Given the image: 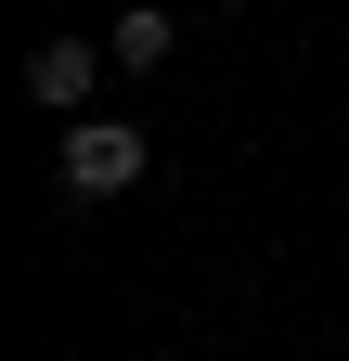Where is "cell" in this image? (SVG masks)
<instances>
[{"label": "cell", "mask_w": 349, "mask_h": 361, "mask_svg": "<svg viewBox=\"0 0 349 361\" xmlns=\"http://www.w3.org/2000/svg\"><path fill=\"white\" fill-rule=\"evenodd\" d=\"M143 168H155V142H143L129 116H78V129H65V155H52L65 207H104V194H129Z\"/></svg>", "instance_id": "1"}, {"label": "cell", "mask_w": 349, "mask_h": 361, "mask_svg": "<svg viewBox=\"0 0 349 361\" xmlns=\"http://www.w3.org/2000/svg\"><path fill=\"white\" fill-rule=\"evenodd\" d=\"M117 52H91V39H39V52H26V90H39V104H52V116H78V104H91V78H104Z\"/></svg>", "instance_id": "2"}, {"label": "cell", "mask_w": 349, "mask_h": 361, "mask_svg": "<svg viewBox=\"0 0 349 361\" xmlns=\"http://www.w3.org/2000/svg\"><path fill=\"white\" fill-rule=\"evenodd\" d=\"M104 52H117V65H168V13H155V0H143V13H117Z\"/></svg>", "instance_id": "3"}]
</instances>
